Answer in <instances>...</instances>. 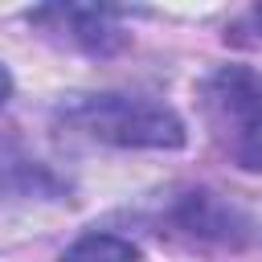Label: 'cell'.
<instances>
[{"label": "cell", "mask_w": 262, "mask_h": 262, "mask_svg": "<svg viewBox=\"0 0 262 262\" xmlns=\"http://www.w3.org/2000/svg\"><path fill=\"white\" fill-rule=\"evenodd\" d=\"M57 119L98 143H111V147L176 151L188 139L184 119L168 102L147 98V94H119V90L74 94L70 102L57 106Z\"/></svg>", "instance_id": "6da1fadb"}, {"label": "cell", "mask_w": 262, "mask_h": 262, "mask_svg": "<svg viewBox=\"0 0 262 262\" xmlns=\"http://www.w3.org/2000/svg\"><path fill=\"white\" fill-rule=\"evenodd\" d=\"M205 111L233 160L250 172H262V74L250 66L217 70L205 82Z\"/></svg>", "instance_id": "7a4b0ae2"}, {"label": "cell", "mask_w": 262, "mask_h": 262, "mask_svg": "<svg viewBox=\"0 0 262 262\" xmlns=\"http://www.w3.org/2000/svg\"><path fill=\"white\" fill-rule=\"evenodd\" d=\"M33 25L45 33H57L74 49H86L94 57L119 53L127 45V29L115 20V8H94V4H45L29 12Z\"/></svg>", "instance_id": "3957f363"}, {"label": "cell", "mask_w": 262, "mask_h": 262, "mask_svg": "<svg viewBox=\"0 0 262 262\" xmlns=\"http://www.w3.org/2000/svg\"><path fill=\"white\" fill-rule=\"evenodd\" d=\"M176 221L192 237H217V242H233V246L254 233L250 217L242 209H233L229 201H221L217 192H188L176 209Z\"/></svg>", "instance_id": "277c9868"}, {"label": "cell", "mask_w": 262, "mask_h": 262, "mask_svg": "<svg viewBox=\"0 0 262 262\" xmlns=\"http://www.w3.org/2000/svg\"><path fill=\"white\" fill-rule=\"evenodd\" d=\"M57 262H143V254L119 233H82L74 246L61 250Z\"/></svg>", "instance_id": "5b68a950"}, {"label": "cell", "mask_w": 262, "mask_h": 262, "mask_svg": "<svg viewBox=\"0 0 262 262\" xmlns=\"http://www.w3.org/2000/svg\"><path fill=\"white\" fill-rule=\"evenodd\" d=\"M225 41H233V45H242V49H258V53H262V4H258V8H250L246 16H237V20L225 29Z\"/></svg>", "instance_id": "8992f818"}, {"label": "cell", "mask_w": 262, "mask_h": 262, "mask_svg": "<svg viewBox=\"0 0 262 262\" xmlns=\"http://www.w3.org/2000/svg\"><path fill=\"white\" fill-rule=\"evenodd\" d=\"M12 98V74H8V66L0 61V106Z\"/></svg>", "instance_id": "52a82bcc"}]
</instances>
